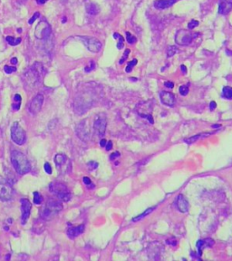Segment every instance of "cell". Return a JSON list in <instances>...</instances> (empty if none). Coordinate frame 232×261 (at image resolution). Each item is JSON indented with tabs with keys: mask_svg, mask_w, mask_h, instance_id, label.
I'll return each mask as SVG.
<instances>
[{
	"mask_svg": "<svg viewBox=\"0 0 232 261\" xmlns=\"http://www.w3.org/2000/svg\"><path fill=\"white\" fill-rule=\"evenodd\" d=\"M45 75V69L40 63H34L33 66L24 74V82L28 87H34L38 85L42 77Z\"/></svg>",
	"mask_w": 232,
	"mask_h": 261,
	"instance_id": "1",
	"label": "cell"
},
{
	"mask_svg": "<svg viewBox=\"0 0 232 261\" xmlns=\"http://www.w3.org/2000/svg\"><path fill=\"white\" fill-rule=\"evenodd\" d=\"M11 162L16 171L21 175L29 172L31 169L29 160L25 154L19 151H13L11 152Z\"/></svg>",
	"mask_w": 232,
	"mask_h": 261,
	"instance_id": "2",
	"label": "cell"
},
{
	"mask_svg": "<svg viewBox=\"0 0 232 261\" xmlns=\"http://www.w3.org/2000/svg\"><path fill=\"white\" fill-rule=\"evenodd\" d=\"M63 209V205L60 201L51 198L47 201L45 207L41 211V217L45 220H49L55 217Z\"/></svg>",
	"mask_w": 232,
	"mask_h": 261,
	"instance_id": "3",
	"label": "cell"
},
{
	"mask_svg": "<svg viewBox=\"0 0 232 261\" xmlns=\"http://www.w3.org/2000/svg\"><path fill=\"white\" fill-rule=\"evenodd\" d=\"M50 191L55 194L60 200L63 201H68L71 198V193L68 191L67 187L61 182H53L49 185Z\"/></svg>",
	"mask_w": 232,
	"mask_h": 261,
	"instance_id": "4",
	"label": "cell"
},
{
	"mask_svg": "<svg viewBox=\"0 0 232 261\" xmlns=\"http://www.w3.org/2000/svg\"><path fill=\"white\" fill-rule=\"evenodd\" d=\"M11 138L12 141L18 145H23L27 141L26 132L19 125L18 122H14L11 127Z\"/></svg>",
	"mask_w": 232,
	"mask_h": 261,
	"instance_id": "5",
	"label": "cell"
},
{
	"mask_svg": "<svg viewBox=\"0 0 232 261\" xmlns=\"http://www.w3.org/2000/svg\"><path fill=\"white\" fill-rule=\"evenodd\" d=\"M52 33V28L49 23L46 21H40L38 24L35 27L34 31V36L36 39H46L47 37H49Z\"/></svg>",
	"mask_w": 232,
	"mask_h": 261,
	"instance_id": "6",
	"label": "cell"
},
{
	"mask_svg": "<svg viewBox=\"0 0 232 261\" xmlns=\"http://www.w3.org/2000/svg\"><path fill=\"white\" fill-rule=\"evenodd\" d=\"M13 196V188L6 179L0 177V200L8 201Z\"/></svg>",
	"mask_w": 232,
	"mask_h": 261,
	"instance_id": "7",
	"label": "cell"
},
{
	"mask_svg": "<svg viewBox=\"0 0 232 261\" xmlns=\"http://www.w3.org/2000/svg\"><path fill=\"white\" fill-rule=\"evenodd\" d=\"M80 39L83 42L84 45L88 48V50L93 53H98L101 48L102 44L101 42L94 38V37H89V36H80Z\"/></svg>",
	"mask_w": 232,
	"mask_h": 261,
	"instance_id": "8",
	"label": "cell"
},
{
	"mask_svg": "<svg viewBox=\"0 0 232 261\" xmlns=\"http://www.w3.org/2000/svg\"><path fill=\"white\" fill-rule=\"evenodd\" d=\"M198 34H194L192 35V33H190L188 30L185 29H181L180 30L175 37V41L177 44L180 45H189L192 42L194 35H197Z\"/></svg>",
	"mask_w": 232,
	"mask_h": 261,
	"instance_id": "9",
	"label": "cell"
},
{
	"mask_svg": "<svg viewBox=\"0 0 232 261\" xmlns=\"http://www.w3.org/2000/svg\"><path fill=\"white\" fill-rule=\"evenodd\" d=\"M43 104H44V95L41 94V93L36 94L32 99V101L30 103V105H29V108H28L29 111L34 115L37 114L42 109Z\"/></svg>",
	"mask_w": 232,
	"mask_h": 261,
	"instance_id": "10",
	"label": "cell"
},
{
	"mask_svg": "<svg viewBox=\"0 0 232 261\" xmlns=\"http://www.w3.org/2000/svg\"><path fill=\"white\" fill-rule=\"evenodd\" d=\"M20 202H21V222L24 225L26 224L27 220L28 219L30 216L31 203L27 198H22Z\"/></svg>",
	"mask_w": 232,
	"mask_h": 261,
	"instance_id": "11",
	"label": "cell"
},
{
	"mask_svg": "<svg viewBox=\"0 0 232 261\" xmlns=\"http://www.w3.org/2000/svg\"><path fill=\"white\" fill-rule=\"evenodd\" d=\"M93 129L100 136H103L106 129V119L102 116H98L93 122Z\"/></svg>",
	"mask_w": 232,
	"mask_h": 261,
	"instance_id": "12",
	"label": "cell"
},
{
	"mask_svg": "<svg viewBox=\"0 0 232 261\" xmlns=\"http://www.w3.org/2000/svg\"><path fill=\"white\" fill-rule=\"evenodd\" d=\"M160 97H161V100H162V103L167 106H170L172 107L175 104V97L173 95V93H169V92H161L160 93Z\"/></svg>",
	"mask_w": 232,
	"mask_h": 261,
	"instance_id": "13",
	"label": "cell"
},
{
	"mask_svg": "<svg viewBox=\"0 0 232 261\" xmlns=\"http://www.w3.org/2000/svg\"><path fill=\"white\" fill-rule=\"evenodd\" d=\"M84 122H85V120L78 123V125L76 126V133L81 140L86 141L89 138V132L88 131H86V126H85Z\"/></svg>",
	"mask_w": 232,
	"mask_h": 261,
	"instance_id": "14",
	"label": "cell"
},
{
	"mask_svg": "<svg viewBox=\"0 0 232 261\" xmlns=\"http://www.w3.org/2000/svg\"><path fill=\"white\" fill-rule=\"evenodd\" d=\"M232 9V0H221L218 6V13L227 15Z\"/></svg>",
	"mask_w": 232,
	"mask_h": 261,
	"instance_id": "15",
	"label": "cell"
},
{
	"mask_svg": "<svg viewBox=\"0 0 232 261\" xmlns=\"http://www.w3.org/2000/svg\"><path fill=\"white\" fill-rule=\"evenodd\" d=\"M177 208L182 213H186L189 211V203L183 195H179L177 198Z\"/></svg>",
	"mask_w": 232,
	"mask_h": 261,
	"instance_id": "16",
	"label": "cell"
},
{
	"mask_svg": "<svg viewBox=\"0 0 232 261\" xmlns=\"http://www.w3.org/2000/svg\"><path fill=\"white\" fill-rule=\"evenodd\" d=\"M83 230H84L83 224L77 226V227H72L67 229V235L70 239H75V238L78 237L80 234H82L83 232Z\"/></svg>",
	"mask_w": 232,
	"mask_h": 261,
	"instance_id": "17",
	"label": "cell"
},
{
	"mask_svg": "<svg viewBox=\"0 0 232 261\" xmlns=\"http://www.w3.org/2000/svg\"><path fill=\"white\" fill-rule=\"evenodd\" d=\"M177 2V0H156L154 6L158 9H166Z\"/></svg>",
	"mask_w": 232,
	"mask_h": 261,
	"instance_id": "18",
	"label": "cell"
},
{
	"mask_svg": "<svg viewBox=\"0 0 232 261\" xmlns=\"http://www.w3.org/2000/svg\"><path fill=\"white\" fill-rule=\"evenodd\" d=\"M213 244H214V241L211 239H204V240H199L197 242V248H198V251H199V255L200 256L201 255L202 248L204 247H211Z\"/></svg>",
	"mask_w": 232,
	"mask_h": 261,
	"instance_id": "19",
	"label": "cell"
},
{
	"mask_svg": "<svg viewBox=\"0 0 232 261\" xmlns=\"http://www.w3.org/2000/svg\"><path fill=\"white\" fill-rule=\"evenodd\" d=\"M85 8H86V12L89 14V15H92V16H95L99 13V6H97L96 4H93V3H89L86 5V6H85Z\"/></svg>",
	"mask_w": 232,
	"mask_h": 261,
	"instance_id": "20",
	"label": "cell"
},
{
	"mask_svg": "<svg viewBox=\"0 0 232 261\" xmlns=\"http://www.w3.org/2000/svg\"><path fill=\"white\" fill-rule=\"evenodd\" d=\"M209 135H210V133H200V134H197V135H195V136H192V137H190V138L185 139L184 142L187 144L190 145V144H192L195 142H197L198 140H200L201 138H205V137H207V136H209Z\"/></svg>",
	"mask_w": 232,
	"mask_h": 261,
	"instance_id": "21",
	"label": "cell"
},
{
	"mask_svg": "<svg viewBox=\"0 0 232 261\" xmlns=\"http://www.w3.org/2000/svg\"><path fill=\"white\" fill-rule=\"evenodd\" d=\"M65 162H66V156L65 155H64L62 153H58V154L55 155V163L57 166V168L63 166Z\"/></svg>",
	"mask_w": 232,
	"mask_h": 261,
	"instance_id": "22",
	"label": "cell"
},
{
	"mask_svg": "<svg viewBox=\"0 0 232 261\" xmlns=\"http://www.w3.org/2000/svg\"><path fill=\"white\" fill-rule=\"evenodd\" d=\"M156 209V207H152V208H150V209H147L143 213H141V215H139V216H137L136 218H134V219H132V221L133 222H137V221H139V220H141V219H142L144 217H146L147 215H149L150 213H152V211H153V209Z\"/></svg>",
	"mask_w": 232,
	"mask_h": 261,
	"instance_id": "23",
	"label": "cell"
},
{
	"mask_svg": "<svg viewBox=\"0 0 232 261\" xmlns=\"http://www.w3.org/2000/svg\"><path fill=\"white\" fill-rule=\"evenodd\" d=\"M222 96L228 100L232 99V88L229 86H225L222 89Z\"/></svg>",
	"mask_w": 232,
	"mask_h": 261,
	"instance_id": "24",
	"label": "cell"
},
{
	"mask_svg": "<svg viewBox=\"0 0 232 261\" xmlns=\"http://www.w3.org/2000/svg\"><path fill=\"white\" fill-rule=\"evenodd\" d=\"M22 102V98L19 94H16L14 97V104H13V110L14 111H18L21 105Z\"/></svg>",
	"mask_w": 232,
	"mask_h": 261,
	"instance_id": "25",
	"label": "cell"
},
{
	"mask_svg": "<svg viewBox=\"0 0 232 261\" xmlns=\"http://www.w3.org/2000/svg\"><path fill=\"white\" fill-rule=\"evenodd\" d=\"M6 40L10 45H17L21 43V38H15L13 36H6Z\"/></svg>",
	"mask_w": 232,
	"mask_h": 261,
	"instance_id": "26",
	"label": "cell"
},
{
	"mask_svg": "<svg viewBox=\"0 0 232 261\" xmlns=\"http://www.w3.org/2000/svg\"><path fill=\"white\" fill-rule=\"evenodd\" d=\"M113 37H114V39H119V42L117 44V48L118 49H121V48H123L124 47V37L121 36L120 34H118V33H114Z\"/></svg>",
	"mask_w": 232,
	"mask_h": 261,
	"instance_id": "27",
	"label": "cell"
},
{
	"mask_svg": "<svg viewBox=\"0 0 232 261\" xmlns=\"http://www.w3.org/2000/svg\"><path fill=\"white\" fill-rule=\"evenodd\" d=\"M178 51H179L178 48L175 45H170V46H169L168 49H167V55H168V57L173 56L175 54L178 53Z\"/></svg>",
	"mask_w": 232,
	"mask_h": 261,
	"instance_id": "28",
	"label": "cell"
},
{
	"mask_svg": "<svg viewBox=\"0 0 232 261\" xmlns=\"http://www.w3.org/2000/svg\"><path fill=\"white\" fill-rule=\"evenodd\" d=\"M42 201H43V198L40 195V193L37 191H34V203L36 205H39L42 203Z\"/></svg>",
	"mask_w": 232,
	"mask_h": 261,
	"instance_id": "29",
	"label": "cell"
},
{
	"mask_svg": "<svg viewBox=\"0 0 232 261\" xmlns=\"http://www.w3.org/2000/svg\"><path fill=\"white\" fill-rule=\"evenodd\" d=\"M137 62H138V61H137L136 59H133L132 61L129 62V63H128V65H127V67L125 68V72H126V73H131V70H132V68L136 65Z\"/></svg>",
	"mask_w": 232,
	"mask_h": 261,
	"instance_id": "30",
	"label": "cell"
},
{
	"mask_svg": "<svg viewBox=\"0 0 232 261\" xmlns=\"http://www.w3.org/2000/svg\"><path fill=\"white\" fill-rule=\"evenodd\" d=\"M126 40H127V42L130 44V45H132V44H134L136 41H137V39H136V37L135 36H133L130 32H126Z\"/></svg>",
	"mask_w": 232,
	"mask_h": 261,
	"instance_id": "31",
	"label": "cell"
},
{
	"mask_svg": "<svg viewBox=\"0 0 232 261\" xmlns=\"http://www.w3.org/2000/svg\"><path fill=\"white\" fill-rule=\"evenodd\" d=\"M179 91H180V93L181 95L185 96V95H187L189 93V87L186 86V85H182V86L180 87V90Z\"/></svg>",
	"mask_w": 232,
	"mask_h": 261,
	"instance_id": "32",
	"label": "cell"
},
{
	"mask_svg": "<svg viewBox=\"0 0 232 261\" xmlns=\"http://www.w3.org/2000/svg\"><path fill=\"white\" fill-rule=\"evenodd\" d=\"M4 71H5V73H7V74H10V73H12L16 72V71H17V68H16L15 66H9V65H6V66L4 67Z\"/></svg>",
	"mask_w": 232,
	"mask_h": 261,
	"instance_id": "33",
	"label": "cell"
},
{
	"mask_svg": "<svg viewBox=\"0 0 232 261\" xmlns=\"http://www.w3.org/2000/svg\"><path fill=\"white\" fill-rule=\"evenodd\" d=\"M199 26V21L197 20H191L189 24H188V27L189 29H194L195 27H197Z\"/></svg>",
	"mask_w": 232,
	"mask_h": 261,
	"instance_id": "34",
	"label": "cell"
},
{
	"mask_svg": "<svg viewBox=\"0 0 232 261\" xmlns=\"http://www.w3.org/2000/svg\"><path fill=\"white\" fill-rule=\"evenodd\" d=\"M39 17H40V13H39V12H35V13L33 15V17L28 20V24H32Z\"/></svg>",
	"mask_w": 232,
	"mask_h": 261,
	"instance_id": "35",
	"label": "cell"
},
{
	"mask_svg": "<svg viewBox=\"0 0 232 261\" xmlns=\"http://www.w3.org/2000/svg\"><path fill=\"white\" fill-rule=\"evenodd\" d=\"M129 54H130V49H126V50L124 51V54L123 57H121V59L120 62H119V64H120V65H123V64L124 63V61L126 60V58H127V56H128Z\"/></svg>",
	"mask_w": 232,
	"mask_h": 261,
	"instance_id": "36",
	"label": "cell"
},
{
	"mask_svg": "<svg viewBox=\"0 0 232 261\" xmlns=\"http://www.w3.org/2000/svg\"><path fill=\"white\" fill-rule=\"evenodd\" d=\"M95 68V64H94V62H91V63L89 64V65H87L86 67L84 68V71L86 72V73H89V72H91V71H93V69Z\"/></svg>",
	"mask_w": 232,
	"mask_h": 261,
	"instance_id": "37",
	"label": "cell"
},
{
	"mask_svg": "<svg viewBox=\"0 0 232 261\" xmlns=\"http://www.w3.org/2000/svg\"><path fill=\"white\" fill-rule=\"evenodd\" d=\"M44 170H45V171L47 173V174H51L52 173V167H51V165L48 163V162H45V165H44Z\"/></svg>",
	"mask_w": 232,
	"mask_h": 261,
	"instance_id": "38",
	"label": "cell"
},
{
	"mask_svg": "<svg viewBox=\"0 0 232 261\" xmlns=\"http://www.w3.org/2000/svg\"><path fill=\"white\" fill-rule=\"evenodd\" d=\"M87 166H88L89 170H95L97 167H98V163H97L96 161H90V162H88Z\"/></svg>",
	"mask_w": 232,
	"mask_h": 261,
	"instance_id": "39",
	"label": "cell"
},
{
	"mask_svg": "<svg viewBox=\"0 0 232 261\" xmlns=\"http://www.w3.org/2000/svg\"><path fill=\"white\" fill-rule=\"evenodd\" d=\"M141 117H143V118H146L148 121H150V122L151 123H153V119H152V115L151 114H141Z\"/></svg>",
	"mask_w": 232,
	"mask_h": 261,
	"instance_id": "40",
	"label": "cell"
},
{
	"mask_svg": "<svg viewBox=\"0 0 232 261\" xmlns=\"http://www.w3.org/2000/svg\"><path fill=\"white\" fill-rule=\"evenodd\" d=\"M83 183H84V184H86V185H90V184H92V180H91L88 177H83Z\"/></svg>",
	"mask_w": 232,
	"mask_h": 261,
	"instance_id": "41",
	"label": "cell"
},
{
	"mask_svg": "<svg viewBox=\"0 0 232 261\" xmlns=\"http://www.w3.org/2000/svg\"><path fill=\"white\" fill-rule=\"evenodd\" d=\"M164 85L166 87H168V88H173V87H174V83H172V82H165Z\"/></svg>",
	"mask_w": 232,
	"mask_h": 261,
	"instance_id": "42",
	"label": "cell"
},
{
	"mask_svg": "<svg viewBox=\"0 0 232 261\" xmlns=\"http://www.w3.org/2000/svg\"><path fill=\"white\" fill-rule=\"evenodd\" d=\"M105 147H106V150H107V151H110V150H111V149L113 148V142H112L111 141L108 142L106 143Z\"/></svg>",
	"mask_w": 232,
	"mask_h": 261,
	"instance_id": "43",
	"label": "cell"
},
{
	"mask_svg": "<svg viewBox=\"0 0 232 261\" xmlns=\"http://www.w3.org/2000/svg\"><path fill=\"white\" fill-rule=\"evenodd\" d=\"M119 156H120V153H119L118 152H116L113 153V154H112L111 156H110V159H111V160H114V159H115L116 157H119Z\"/></svg>",
	"mask_w": 232,
	"mask_h": 261,
	"instance_id": "44",
	"label": "cell"
},
{
	"mask_svg": "<svg viewBox=\"0 0 232 261\" xmlns=\"http://www.w3.org/2000/svg\"><path fill=\"white\" fill-rule=\"evenodd\" d=\"M216 106H217V104H216V103H215L214 101H212V102L210 103V110H211V111L215 110Z\"/></svg>",
	"mask_w": 232,
	"mask_h": 261,
	"instance_id": "45",
	"label": "cell"
},
{
	"mask_svg": "<svg viewBox=\"0 0 232 261\" xmlns=\"http://www.w3.org/2000/svg\"><path fill=\"white\" fill-rule=\"evenodd\" d=\"M10 62H11L12 65H17V59L16 57H13V58L10 60Z\"/></svg>",
	"mask_w": 232,
	"mask_h": 261,
	"instance_id": "46",
	"label": "cell"
},
{
	"mask_svg": "<svg viewBox=\"0 0 232 261\" xmlns=\"http://www.w3.org/2000/svg\"><path fill=\"white\" fill-rule=\"evenodd\" d=\"M106 143H107V142H106L105 139H103V140L100 142V144H101V146H102V147H104V146L106 145Z\"/></svg>",
	"mask_w": 232,
	"mask_h": 261,
	"instance_id": "47",
	"label": "cell"
},
{
	"mask_svg": "<svg viewBox=\"0 0 232 261\" xmlns=\"http://www.w3.org/2000/svg\"><path fill=\"white\" fill-rule=\"evenodd\" d=\"M181 71H182V73H186V72H187V68H186V66L185 65H181Z\"/></svg>",
	"mask_w": 232,
	"mask_h": 261,
	"instance_id": "48",
	"label": "cell"
},
{
	"mask_svg": "<svg viewBox=\"0 0 232 261\" xmlns=\"http://www.w3.org/2000/svg\"><path fill=\"white\" fill-rule=\"evenodd\" d=\"M36 1H37V3H38V4L42 5V4H45V3L46 0H36Z\"/></svg>",
	"mask_w": 232,
	"mask_h": 261,
	"instance_id": "49",
	"label": "cell"
},
{
	"mask_svg": "<svg viewBox=\"0 0 232 261\" xmlns=\"http://www.w3.org/2000/svg\"><path fill=\"white\" fill-rule=\"evenodd\" d=\"M227 54H228V55H232V53H231V52H229L228 50H227Z\"/></svg>",
	"mask_w": 232,
	"mask_h": 261,
	"instance_id": "50",
	"label": "cell"
},
{
	"mask_svg": "<svg viewBox=\"0 0 232 261\" xmlns=\"http://www.w3.org/2000/svg\"><path fill=\"white\" fill-rule=\"evenodd\" d=\"M219 127V125H212V128H218Z\"/></svg>",
	"mask_w": 232,
	"mask_h": 261,
	"instance_id": "51",
	"label": "cell"
},
{
	"mask_svg": "<svg viewBox=\"0 0 232 261\" xmlns=\"http://www.w3.org/2000/svg\"><path fill=\"white\" fill-rule=\"evenodd\" d=\"M17 32H18V33H21V29H20V28H19V29H18V30H17Z\"/></svg>",
	"mask_w": 232,
	"mask_h": 261,
	"instance_id": "52",
	"label": "cell"
}]
</instances>
